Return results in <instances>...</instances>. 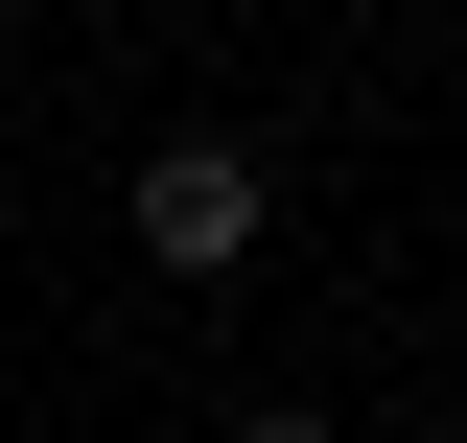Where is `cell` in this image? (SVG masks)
Segmentation results:
<instances>
[{"label": "cell", "mask_w": 467, "mask_h": 443, "mask_svg": "<svg viewBox=\"0 0 467 443\" xmlns=\"http://www.w3.org/2000/svg\"><path fill=\"white\" fill-rule=\"evenodd\" d=\"M257 233H281L257 140H140V257L164 280H257Z\"/></svg>", "instance_id": "6da1fadb"}, {"label": "cell", "mask_w": 467, "mask_h": 443, "mask_svg": "<svg viewBox=\"0 0 467 443\" xmlns=\"http://www.w3.org/2000/svg\"><path fill=\"white\" fill-rule=\"evenodd\" d=\"M234 443H327V420H304V397H257V420H234Z\"/></svg>", "instance_id": "7a4b0ae2"}]
</instances>
